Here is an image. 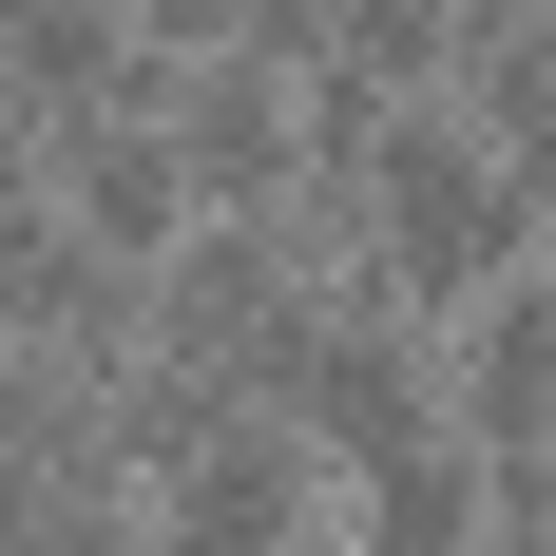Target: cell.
Here are the masks:
<instances>
[{
  "mask_svg": "<svg viewBox=\"0 0 556 556\" xmlns=\"http://www.w3.org/2000/svg\"><path fill=\"white\" fill-rule=\"evenodd\" d=\"M538 173L480 135L460 97H403L384 135H365V250H384V288L403 307H480L500 269H538Z\"/></svg>",
  "mask_w": 556,
  "mask_h": 556,
  "instance_id": "obj_1",
  "label": "cell"
},
{
  "mask_svg": "<svg viewBox=\"0 0 556 556\" xmlns=\"http://www.w3.org/2000/svg\"><path fill=\"white\" fill-rule=\"evenodd\" d=\"M307 307H327V269L288 250V212H192V230H173V269H154V345H173V365H212V384H250V403L288 384Z\"/></svg>",
  "mask_w": 556,
  "mask_h": 556,
  "instance_id": "obj_2",
  "label": "cell"
},
{
  "mask_svg": "<svg viewBox=\"0 0 556 556\" xmlns=\"http://www.w3.org/2000/svg\"><path fill=\"white\" fill-rule=\"evenodd\" d=\"M269 403H288L327 460H403V442H442V345H422V307H403V288L345 269L327 307H307V345H288Z\"/></svg>",
  "mask_w": 556,
  "mask_h": 556,
  "instance_id": "obj_3",
  "label": "cell"
},
{
  "mask_svg": "<svg viewBox=\"0 0 556 556\" xmlns=\"http://www.w3.org/2000/svg\"><path fill=\"white\" fill-rule=\"evenodd\" d=\"M307 538H327V442L288 403H230L154 480V556H307Z\"/></svg>",
  "mask_w": 556,
  "mask_h": 556,
  "instance_id": "obj_4",
  "label": "cell"
},
{
  "mask_svg": "<svg viewBox=\"0 0 556 556\" xmlns=\"http://www.w3.org/2000/svg\"><path fill=\"white\" fill-rule=\"evenodd\" d=\"M154 135H173V173H192V212H288V173H307V77H288V58H192Z\"/></svg>",
  "mask_w": 556,
  "mask_h": 556,
  "instance_id": "obj_5",
  "label": "cell"
},
{
  "mask_svg": "<svg viewBox=\"0 0 556 556\" xmlns=\"http://www.w3.org/2000/svg\"><path fill=\"white\" fill-rule=\"evenodd\" d=\"M442 422L480 460L556 442V269H500L480 307H442Z\"/></svg>",
  "mask_w": 556,
  "mask_h": 556,
  "instance_id": "obj_6",
  "label": "cell"
},
{
  "mask_svg": "<svg viewBox=\"0 0 556 556\" xmlns=\"http://www.w3.org/2000/svg\"><path fill=\"white\" fill-rule=\"evenodd\" d=\"M365 500H345V556H500V460L460 442H403V460H345Z\"/></svg>",
  "mask_w": 556,
  "mask_h": 556,
  "instance_id": "obj_7",
  "label": "cell"
},
{
  "mask_svg": "<svg viewBox=\"0 0 556 556\" xmlns=\"http://www.w3.org/2000/svg\"><path fill=\"white\" fill-rule=\"evenodd\" d=\"M442 97L500 135L518 173H538V212H556V0H460V39H442Z\"/></svg>",
  "mask_w": 556,
  "mask_h": 556,
  "instance_id": "obj_8",
  "label": "cell"
},
{
  "mask_svg": "<svg viewBox=\"0 0 556 556\" xmlns=\"http://www.w3.org/2000/svg\"><path fill=\"white\" fill-rule=\"evenodd\" d=\"M58 212L97 230V250H135V269H173L192 173H173V135H154V115H77V135H58Z\"/></svg>",
  "mask_w": 556,
  "mask_h": 556,
  "instance_id": "obj_9",
  "label": "cell"
},
{
  "mask_svg": "<svg viewBox=\"0 0 556 556\" xmlns=\"http://www.w3.org/2000/svg\"><path fill=\"white\" fill-rule=\"evenodd\" d=\"M0 192H58V135H39V97L0 77Z\"/></svg>",
  "mask_w": 556,
  "mask_h": 556,
  "instance_id": "obj_10",
  "label": "cell"
}]
</instances>
